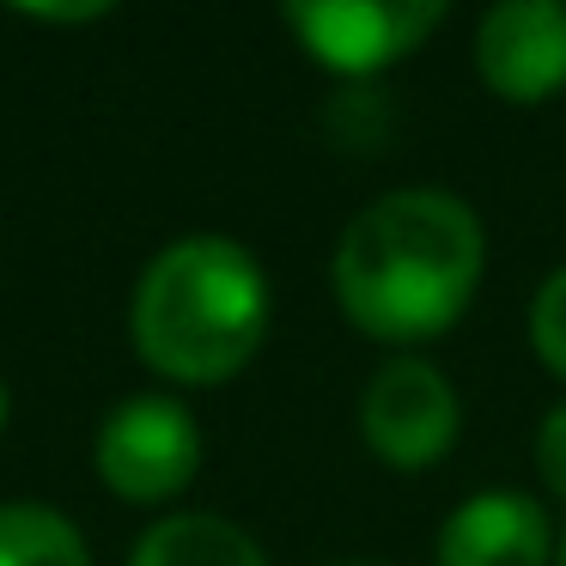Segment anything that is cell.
Masks as SVG:
<instances>
[{"mask_svg": "<svg viewBox=\"0 0 566 566\" xmlns=\"http://www.w3.org/2000/svg\"><path fill=\"white\" fill-rule=\"evenodd\" d=\"M281 19L317 67L342 80H371L444 25V0H293L281 7Z\"/></svg>", "mask_w": 566, "mask_h": 566, "instance_id": "277c9868", "label": "cell"}, {"mask_svg": "<svg viewBox=\"0 0 566 566\" xmlns=\"http://www.w3.org/2000/svg\"><path fill=\"white\" fill-rule=\"evenodd\" d=\"M0 566H92V554L67 512L38 500H7L0 505Z\"/></svg>", "mask_w": 566, "mask_h": 566, "instance_id": "9c48e42d", "label": "cell"}, {"mask_svg": "<svg viewBox=\"0 0 566 566\" xmlns=\"http://www.w3.org/2000/svg\"><path fill=\"white\" fill-rule=\"evenodd\" d=\"M128 566H269L250 530L213 512H171L135 542Z\"/></svg>", "mask_w": 566, "mask_h": 566, "instance_id": "ba28073f", "label": "cell"}, {"mask_svg": "<svg viewBox=\"0 0 566 566\" xmlns=\"http://www.w3.org/2000/svg\"><path fill=\"white\" fill-rule=\"evenodd\" d=\"M554 524L530 493L488 488L439 530V566H554Z\"/></svg>", "mask_w": 566, "mask_h": 566, "instance_id": "52a82bcc", "label": "cell"}, {"mask_svg": "<svg viewBox=\"0 0 566 566\" xmlns=\"http://www.w3.org/2000/svg\"><path fill=\"white\" fill-rule=\"evenodd\" d=\"M463 402L451 378L420 354H396L359 390V439L390 469H432L457 444Z\"/></svg>", "mask_w": 566, "mask_h": 566, "instance_id": "5b68a950", "label": "cell"}, {"mask_svg": "<svg viewBox=\"0 0 566 566\" xmlns=\"http://www.w3.org/2000/svg\"><path fill=\"white\" fill-rule=\"evenodd\" d=\"M536 475L554 500H566V402H554L536 427Z\"/></svg>", "mask_w": 566, "mask_h": 566, "instance_id": "8fae6325", "label": "cell"}, {"mask_svg": "<svg viewBox=\"0 0 566 566\" xmlns=\"http://www.w3.org/2000/svg\"><path fill=\"white\" fill-rule=\"evenodd\" d=\"M7 415H13V402H7V384H0V432H7Z\"/></svg>", "mask_w": 566, "mask_h": 566, "instance_id": "4fadbf2b", "label": "cell"}, {"mask_svg": "<svg viewBox=\"0 0 566 566\" xmlns=\"http://www.w3.org/2000/svg\"><path fill=\"white\" fill-rule=\"evenodd\" d=\"M269 335L262 262L226 232L171 238L140 269L128 298V342L165 384H226L256 359Z\"/></svg>", "mask_w": 566, "mask_h": 566, "instance_id": "7a4b0ae2", "label": "cell"}, {"mask_svg": "<svg viewBox=\"0 0 566 566\" xmlns=\"http://www.w3.org/2000/svg\"><path fill=\"white\" fill-rule=\"evenodd\" d=\"M475 74L505 104H548L566 86V7L500 0L475 25Z\"/></svg>", "mask_w": 566, "mask_h": 566, "instance_id": "8992f818", "label": "cell"}, {"mask_svg": "<svg viewBox=\"0 0 566 566\" xmlns=\"http://www.w3.org/2000/svg\"><path fill=\"white\" fill-rule=\"evenodd\" d=\"M347 566H371V560H347Z\"/></svg>", "mask_w": 566, "mask_h": 566, "instance_id": "9a60e30c", "label": "cell"}, {"mask_svg": "<svg viewBox=\"0 0 566 566\" xmlns=\"http://www.w3.org/2000/svg\"><path fill=\"white\" fill-rule=\"evenodd\" d=\"M98 481L128 505H165L196 481L201 427L177 396H128L104 415L92 444Z\"/></svg>", "mask_w": 566, "mask_h": 566, "instance_id": "3957f363", "label": "cell"}, {"mask_svg": "<svg viewBox=\"0 0 566 566\" xmlns=\"http://www.w3.org/2000/svg\"><path fill=\"white\" fill-rule=\"evenodd\" d=\"M554 566H566V536H560V542H554Z\"/></svg>", "mask_w": 566, "mask_h": 566, "instance_id": "5bb4252c", "label": "cell"}, {"mask_svg": "<svg viewBox=\"0 0 566 566\" xmlns=\"http://www.w3.org/2000/svg\"><path fill=\"white\" fill-rule=\"evenodd\" d=\"M488 269V232L451 189H390L347 220L335 244V298L371 342L415 347L469 311Z\"/></svg>", "mask_w": 566, "mask_h": 566, "instance_id": "6da1fadb", "label": "cell"}, {"mask_svg": "<svg viewBox=\"0 0 566 566\" xmlns=\"http://www.w3.org/2000/svg\"><path fill=\"white\" fill-rule=\"evenodd\" d=\"M530 347L566 384V269H554L536 286V298H530Z\"/></svg>", "mask_w": 566, "mask_h": 566, "instance_id": "30bf717a", "label": "cell"}, {"mask_svg": "<svg viewBox=\"0 0 566 566\" xmlns=\"http://www.w3.org/2000/svg\"><path fill=\"white\" fill-rule=\"evenodd\" d=\"M111 7H19V19H43V25H86V19H104Z\"/></svg>", "mask_w": 566, "mask_h": 566, "instance_id": "7c38bea8", "label": "cell"}]
</instances>
